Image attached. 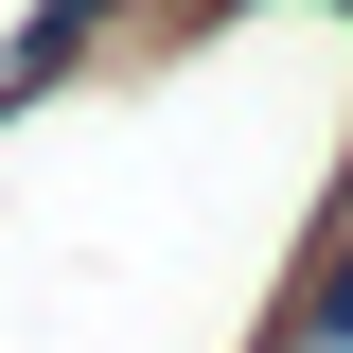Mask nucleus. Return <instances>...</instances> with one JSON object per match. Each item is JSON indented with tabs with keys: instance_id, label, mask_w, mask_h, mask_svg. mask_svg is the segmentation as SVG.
<instances>
[{
	"instance_id": "nucleus-1",
	"label": "nucleus",
	"mask_w": 353,
	"mask_h": 353,
	"mask_svg": "<svg viewBox=\"0 0 353 353\" xmlns=\"http://www.w3.org/2000/svg\"><path fill=\"white\" fill-rule=\"evenodd\" d=\"M353 194V0H159L0 106V353H265Z\"/></svg>"
}]
</instances>
